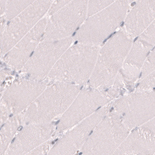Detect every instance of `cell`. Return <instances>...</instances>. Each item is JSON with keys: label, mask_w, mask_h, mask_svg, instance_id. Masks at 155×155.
<instances>
[{"label": "cell", "mask_w": 155, "mask_h": 155, "mask_svg": "<svg viewBox=\"0 0 155 155\" xmlns=\"http://www.w3.org/2000/svg\"><path fill=\"white\" fill-rule=\"evenodd\" d=\"M130 131L120 116L110 109L94 128L78 154L114 155Z\"/></svg>", "instance_id": "obj_5"}, {"label": "cell", "mask_w": 155, "mask_h": 155, "mask_svg": "<svg viewBox=\"0 0 155 155\" xmlns=\"http://www.w3.org/2000/svg\"><path fill=\"white\" fill-rule=\"evenodd\" d=\"M155 19V1H137L128 12L123 27L132 39L139 37Z\"/></svg>", "instance_id": "obj_16"}, {"label": "cell", "mask_w": 155, "mask_h": 155, "mask_svg": "<svg viewBox=\"0 0 155 155\" xmlns=\"http://www.w3.org/2000/svg\"><path fill=\"white\" fill-rule=\"evenodd\" d=\"M49 83L25 78L12 82L1 92V104L6 106L12 116L26 110L46 89Z\"/></svg>", "instance_id": "obj_12"}, {"label": "cell", "mask_w": 155, "mask_h": 155, "mask_svg": "<svg viewBox=\"0 0 155 155\" xmlns=\"http://www.w3.org/2000/svg\"><path fill=\"white\" fill-rule=\"evenodd\" d=\"M154 70H155V45L153 47L147 57L143 69L141 70L139 80L145 77Z\"/></svg>", "instance_id": "obj_22"}, {"label": "cell", "mask_w": 155, "mask_h": 155, "mask_svg": "<svg viewBox=\"0 0 155 155\" xmlns=\"http://www.w3.org/2000/svg\"><path fill=\"white\" fill-rule=\"evenodd\" d=\"M111 109L132 130L155 117V89L127 93L112 101Z\"/></svg>", "instance_id": "obj_6"}, {"label": "cell", "mask_w": 155, "mask_h": 155, "mask_svg": "<svg viewBox=\"0 0 155 155\" xmlns=\"http://www.w3.org/2000/svg\"><path fill=\"white\" fill-rule=\"evenodd\" d=\"M155 152V135L143 127L131 130L114 155Z\"/></svg>", "instance_id": "obj_17"}, {"label": "cell", "mask_w": 155, "mask_h": 155, "mask_svg": "<svg viewBox=\"0 0 155 155\" xmlns=\"http://www.w3.org/2000/svg\"><path fill=\"white\" fill-rule=\"evenodd\" d=\"M54 1H34L20 15L9 21L1 35V57L28 34L48 12Z\"/></svg>", "instance_id": "obj_9"}, {"label": "cell", "mask_w": 155, "mask_h": 155, "mask_svg": "<svg viewBox=\"0 0 155 155\" xmlns=\"http://www.w3.org/2000/svg\"><path fill=\"white\" fill-rule=\"evenodd\" d=\"M70 2V1H54L48 11V15L50 16H52L64 6H66Z\"/></svg>", "instance_id": "obj_24"}, {"label": "cell", "mask_w": 155, "mask_h": 155, "mask_svg": "<svg viewBox=\"0 0 155 155\" xmlns=\"http://www.w3.org/2000/svg\"><path fill=\"white\" fill-rule=\"evenodd\" d=\"M112 101L57 138L48 155H76L96 126L112 107Z\"/></svg>", "instance_id": "obj_11"}, {"label": "cell", "mask_w": 155, "mask_h": 155, "mask_svg": "<svg viewBox=\"0 0 155 155\" xmlns=\"http://www.w3.org/2000/svg\"><path fill=\"white\" fill-rule=\"evenodd\" d=\"M73 38L42 41L21 70L22 77L37 81L47 79L57 61L73 42Z\"/></svg>", "instance_id": "obj_8"}, {"label": "cell", "mask_w": 155, "mask_h": 155, "mask_svg": "<svg viewBox=\"0 0 155 155\" xmlns=\"http://www.w3.org/2000/svg\"><path fill=\"white\" fill-rule=\"evenodd\" d=\"M153 155H155V152H154V154Z\"/></svg>", "instance_id": "obj_30"}, {"label": "cell", "mask_w": 155, "mask_h": 155, "mask_svg": "<svg viewBox=\"0 0 155 155\" xmlns=\"http://www.w3.org/2000/svg\"><path fill=\"white\" fill-rule=\"evenodd\" d=\"M22 113L11 117L1 126V155H4L11 142L23 127Z\"/></svg>", "instance_id": "obj_18"}, {"label": "cell", "mask_w": 155, "mask_h": 155, "mask_svg": "<svg viewBox=\"0 0 155 155\" xmlns=\"http://www.w3.org/2000/svg\"><path fill=\"white\" fill-rule=\"evenodd\" d=\"M155 89V70L140 79L135 85L134 91Z\"/></svg>", "instance_id": "obj_20"}, {"label": "cell", "mask_w": 155, "mask_h": 155, "mask_svg": "<svg viewBox=\"0 0 155 155\" xmlns=\"http://www.w3.org/2000/svg\"><path fill=\"white\" fill-rule=\"evenodd\" d=\"M153 47L139 37L133 42L120 72L127 93L134 91L145 61Z\"/></svg>", "instance_id": "obj_15"}, {"label": "cell", "mask_w": 155, "mask_h": 155, "mask_svg": "<svg viewBox=\"0 0 155 155\" xmlns=\"http://www.w3.org/2000/svg\"><path fill=\"white\" fill-rule=\"evenodd\" d=\"M114 2V1H88L87 18L94 15L105 9Z\"/></svg>", "instance_id": "obj_21"}, {"label": "cell", "mask_w": 155, "mask_h": 155, "mask_svg": "<svg viewBox=\"0 0 155 155\" xmlns=\"http://www.w3.org/2000/svg\"><path fill=\"white\" fill-rule=\"evenodd\" d=\"M141 126L147 129V130H148L151 132H152L155 135V117L153 119L147 122V124Z\"/></svg>", "instance_id": "obj_25"}, {"label": "cell", "mask_w": 155, "mask_h": 155, "mask_svg": "<svg viewBox=\"0 0 155 155\" xmlns=\"http://www.w3.org/2000/svg\"><path fill=\"white\" fill-rule=\"evenodd\" d=\"M154 153L153 152H146V153H141L138 154H127V155H153Z\"/></svg>", "instance_id": "obj_28"}, {"label": "cell", "mask_w": 155, "mask_h": 155, "mask_svg": "<svg viewBox=\"0 0 155 155\" xmlns=\"http://www.w3.org/2000/svg\"><path fill=\"white\" fill-rule=\"evenodd\" d=\"M55 128L54 122L24 125L4 155H25L52 139Z\"/></svg>", "instance_id": "obj_13"}, {"label": "cell", "mask_w": 155, "mask_h": 155, "mask_svg": "<svg viewBox=\"0 0 155 155\" xmlns=\"http://www.w3.org/2000/svg\"><path fill=\"white\" fill-rule=\"evenodd\" d=\"M133 1H114L105 9L87 18L73 39L78 43L100 46L125 21Z\"/></svg>", "instance_id": "obj_4"}, {"label": "cell", "mask_w": 155, "mask_h": 155, "mask_svg": "<svg viewBox=\"0 0 155 155\" xmlns=\"http://www.w3.org/2000/svg\"><path fill=\"white\" fill-rule=\"evenodd\" d=\"M34 2V1H6V11L5 15L2 17L8 22L20 15Z\"/></svg>", "instance_id": "obj_19"}, {"label": "cell", "mask_w": 155, "mask_h": 155, "mask_svg": "<svg viewBox=\"0 0 155 155\" xmlns=\"http://www.w3.org/2000/svg\"><path fill=\"white\" fill-rule=\"evenodd\" d=\"M48 19L44 17L35 26L3 57L6 65L11 70L20 71L41 42Z\"/></svg>", "instance_id": "obj_14"}, {"label": "cell", "mask_w": 155, "mask_h": 155, "mask_svg": "<svg viewBox=\"0 0 155 155\" xmlns=\"http://www.w3.org/2000/svg\"><path fill=\"white\" fill-rule=\"evenodd\" d=\"M133 40L122 29L100 48L89 86L107 91L120 72Z\"/></svg>", "instance_id": "obj_3"}, {"label": "cell", "mask_w": 155, "mask_h": 155, "mask_svg": "<svg viewBox=\"0 0 155 155\" xmlns=\"http://www.w3.org/2000/svg\"><path fill=\"white\" fill-rule=\"evenodd\" d=\"M11 72L6 70V68L5 69H2L1 68V86L3 84L5 80L6 79V78L10 75Z\"/></svg>", "instance_id": "obj_26"}, {"label": "cell", "mask_w": 155, "mask_h": 155, "mask_svg": "<svg viewBox=\"0 0 155 155\" xmlns=\"http://www.w3.org/2000/svg\"><path fill=\"white\" fill-rule=\"evenodd\" d=\"M54 144V139H51L46 143L37 147L25 155H48L49 151Z\"/></svg>", "instance_id": "obj_23"}, {"label": "cell", "mask_w": 155, "mask_h": 155, "mask_svg": "<svg viewBox=\"0 0 155 155\" xmlns=\"http://www.w3.org/2000/svg\"><path fill=\"white\" fill-rule=\"evenodd\" d=\"M81 86L64 83L49 84L43 93L22 113L24 125L48 124L59 119L78 94Z\"/></svg>", "instance_id": "obj_2"}, {"label": "cell", "mask_w": 155, "mask_h": 155, "mask_svg": "<svg viewBox=\"0 0 155 155\" xmlns=\"http://www.w3.org/2000/svg\"><path fill=\"white\" fill-rule=\"evenodd\" d=\"M6 7V1H1V17L5 15Z\"/></svg>", "instance_id": "obj_27"}, {"label": "cell", "mask_w": 155, "mask_h": 155, "mask_svg": "<svg viewBox=\"0 0 155 155\" xmlns=\"http://www.w3.org/2000/svg\"><path fill=\"white\" fill-rule=\"evenodd\" d=\"M76 155H81V154H77Z\"/></svg>", "instance_id": "obj_29"}, {"label": "cell", "mask_w": 155, "mask_h": 155, "mask_svg": "<svg viewBox=\"0 0 155 155\" xmlns=\"http://www.w3.org/2000/svg\"><path fill=\"white\" fill-rule=\"evenodd\" d=\"M88 1H70L51 16L42 41H58L70 38L87 17Z\"/></svg>", "instance_id": "obj_10"}, {"label": "cell", "mask_w": 155, "mask_h": 155, "mask_svg": "<svg viewBox=\"0 0 155 155\" xmlns=\"http://www.w3.org/2000/svg\"><path fill=\"white\" fill-rule=\"evenodd\" d=\"M110 102L106 93L101 90L89 86L82 87L67 110L59 119L52 139L58 138Z\"/></svg>", "instance_id": "obj_7"}, {"label": "cell", "mask_w": 155, "mask_h": 155, "mask_svg": "<svg viewBox=\"0 0 155 155\" xmlns=\"http://www.w3.org/2000/svg\"><path fill=\"white\" fill-rule=\"evenodd\" d=\"M100 48L99 45L78 42L71 45L45 80L49 84L60 82L82 87L93 74Z\"/></svg>", "instance_id": "obj_1"}]
</instances>
